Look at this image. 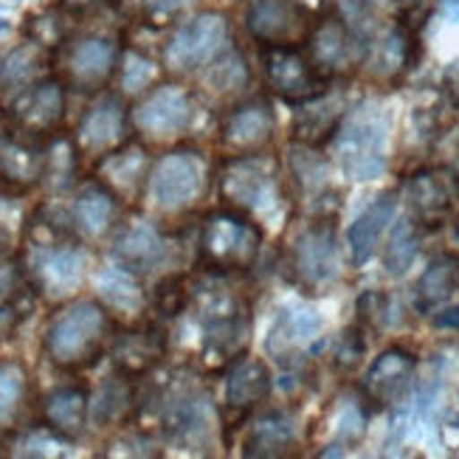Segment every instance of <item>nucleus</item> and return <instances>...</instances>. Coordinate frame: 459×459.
<instances>
[{"instance_id": "24", "label": "nucleus", "mask_w": 459, "mask_h": 459, "mask_svg": "<svg viewBox=\"0 0 459 459\" xmlns=\"http://www.w3.org/2000/svg\"><path fill=\"white\" fill-rule=\"evenodd\" d=\"M113 256L118 259V265H125L133 273H150L152 268L167 263L169 243L152 223L135 221L118 234Z\"/></svg>"}, {"instance_id": "11", "label": "nucleus", "mask_w": 459, "mask_h": 459, "mask_svg": "<svg viewBox=\"0 0 459 459\" xmlns=\"http://www.w3.org/2000/svg\"><path fill=\"white\" fill-rule=\"evenodd\" d=\"M313 26L302 0H251L246 9V29L263 48H302Z\"/></svg>"}, {"instance_id": "19", "label": "nucleus", "mask_w": 459, "mask_h": 459, "mask_svg": "<svg viewBox=\"0 0 459 459\" xmlns=\"http://www.w3.org/2000/svg\"><path fill=\"white\" fill-rule=\"evenodd\" d=\"M318 333H322V316L313 307L305 305H285L279 307L273 325L265 338V352L273 361L282 367L296 364L302 352L316 342Z\"/></svg>"}, {"instance_id": "23", "label": "nucleus", "mask_w": 459, "mask_h": 459, "mask_svg": "<svg viewBox=\"0 0 459 459\" xmlns=\"http://www.w3.org/2000/svg\"><path fill=\"white\" fill-rule=\"evenodd\" d=\"M46 152H39L23 133H0V186L23 192L43 181Z\"/></svg>"}, {"instance_id": "17", "label": "nucleus", "mask_w": 459, "mask_h": 459, "mask_svg": "<svg viewBox=\"0 0 459 459\" xmlns=\"http://www.w3.org/2000/svg\"><path fill=\"white\" fill-rule=\"evenodd\" d=\"M417 355L406 347H389L375 358L361 381L364 401L372 406H397L414 386Z\"/></svg>"}, {"instance_id": "29", "label": "nucleus", "mask_w": 459, "mask_h": 459, "mask_svg": "<svg viewBox=\"0 0 459 459\" xmlns=\"http://www.w3.org/2000/svg\"><path fill=\"white\" fill-rule=\"evenodd\" d=\"M167 355V338L155 327L125 330L113 338L110 358L125 375H144Z\"/></svg>"}, {"instance_id": "21", "label": "nucleus", "mask_w": 459, "mask_h": 459, "mask_svg": "<svg viewBox=\"0 0 459 459\" xmlns=\"http://www.w3.org/2000/svg\"><path fill=\"white\" fill-rule=\"evenodd\" d=\"M118 48L113 39L105 37H85L68 46L63 56V74L79 91H99L108 85L116 68Z\"/></svg>"}, {"instance_id": "31", "label": "nucleus", "mask_w": 459, "mask_h": 459, "mask_svg": "<svg viewBox=\"0 0 459 459\" xmlns=\"http://www.w3.org/2000/svg\"><path fill=\"white\" fill-rule=\"evenodd\" d=\"M118 214V197L102 186V184H88L85 189H79L74 209H71V221L76 234H82L88 239H96L110 231Z\"/></svg>"}, {"instance_id": "13", "label": "nucleus", "mask_w": 459, "mask_h": 459, "mask_svg": "<svg viewBox=\"0 0 459 459\" xmlns=\"http://www.w3.org/2000/svg\"><path fill=\"white\" fill-rule=\"evenodd\" d=\"M263 74L265 85L288 105H305L330 91V79L299 48H263Z\"/></svg>"}, {"instance_id": "41", "label": "nucleus", "mask_w": 459, "mask_h": 459, "mask_svg": "<svg viewBox=\"0 0 459 459\" xmlns=\"http://www.w3.org/2000/svg\"><path fill=\"white\" fill-rule=\"evenodd\" d=\"M189 305H192L189 276L169 273V276L161 279V282H158V288L152 293V307L158 310V316L175 318V316H181Z\"/></svg>"}, {"instance_id": "12", "label": "nucleus", "mask_w": 459, "mask_h": 459, "mask_svg": "<svg viewBox=\"0 0 459 459\" xmlns=\"http://www.w3.org/2000/svg\"><path fill=\"white\" fill-rule=\"evenodd\" d=\"M310 48V63L318 68V74H325L327 79L347 76L358 65L367 63V43L342 14H327L325 20H318L310 31L307 39Z\"/></svg>"}, {"instance_id": "28", "label": "nucleus", "mask_w": 459, "mask_h": 459, "mask_svg": "<svg viewBox=\"0 0 459 459\" xmlns=\"http://www.w3.org/2000/svg\"><path fill=\"white\" fill-rule=\"evenodd\" d=\"M296 108H299L296 122H293L296 142L313 144V147L327 144L335 135L338 125H342L344 113H347L344 96L330 93V91H325L322 96H316V99H310V102L296 105Z\"/></svg>"}, {"instance_id": "40", "label": "nucleus", "mask_w": 459, "mask_h": 459, "mask_svg": "<svg viewBox=\"0 0 459 459\" xmlns=\"http://www.w3.org/2000/svg\"><path fill=\"white\" fill-rule=\"evenodd\" d=\"M209 68L212 71L206 74V88H212V93L217 96H234L239 91H246L251 82L246 56L237 51H226L223 56H217Z\"/></svg>"}, {"instance_id": "53", "label": "nucleus", "mask_w": 459, "mask_h": 459, "mask_svg": "<svg viewBox=\"0 0 459 459\" xmlns=\"http://www.w3.org/2000/svg\"><path fill=\"white\" fill-rule=\"evenodd\" d=\"M434 327H440V330H456L459 333V305L454 307H446L434 316Z\"/></svg>"}, {"instance_id": "8", "label": "nucleus", "mask_w": 459, "mask_h": 459, "mask_svg": "<svg viewBox=\"0 0 459 459\" xmlns=\"http://www.w3.org/2000/svg\"><path fill=\"white\" fill-rule=\"evenodd\" d=\"M293 279L310 293L330 290L342 279V251H338L335 214H322L299 234L290 254Z\"/></svg>"}, {"instance_id": "46", "label": "nucleus", "mask_w": 459, "mask_h": 459, "mask_svg": "<svg viewBox=\"0 0 459 459\" xmlns=\"http://www.w3.org/2000/svg\"><path fill=\"white\" fill-rule=\"evenodd\" d=\"M367 352V338H364V330L361 327H350L338 335V342L333 347V364L335 369L342 372H352L358 364H361V358Z\"/></svg>"}, {"instance_id": "56", "label": "nucleus", "mask_w": 459, "mask_h": 459, "mask_svg": "<svg viewBox=\"0 0 459 459\" xmlns=\"http://www.w3.org/2000/svg\"><path fill=\"white\" fill-rule=\"evenodd\" d=\"M17 4H20V0H0V9H12Z\"/></svg>"}, {"instance_id": "50", "label": "nucleus", "mask_w": 459, "mask_h": 459, "mask_svg": "<svg viewBox=\"0 0 459 459\" xmlns=\"http://www.w3.org/2000/svg\"><path fill=\"white\" fill-rule=\"evenodd\" d=\"M437 6H440V0H397V14H401V23L406 29L417 31Z\"/></svg>"}, {"instance_id": "25", "label": "nucleus", "mask_w": 459, "mask_h": 459, "mask_svg": "<svg viewBox=\"0 0 459 459\" xmlns=\"http://www.w3.org/2000/svg\"><path fill=\"white\" fill-rule=\"evenodd\" d=\"M271 394V372L263 358L237 355L226 375V403L234 414H248Z\"/></svg>"}, {"instance_id": "39", "label": "nucleus", "mask_w": 459, "mask_h": 459, "mask_svg": "<svg viewBox=\"0 0 459 459\" xmlns=\"http://www.w3.org/2000/svg\"><path fill=\"white\" fill-rule=\"evenodd\" d=\"M43 65V51H39V43H29L20 46L17 51H12L4 65H0V88L4 91H26L29 85H34V76Z\"/></svg>"}, {"instance_id": "18", "label": "nucleus", "mask_w": 459, "mask_h": 459, "mask_svg": "<svg viewBox=\"0 0 459 459\" xmlns=\"http://www.w3.org/2000/svg\"><path fill=\"white\" fill-rule=\"evenodd\" d=\"M276 133V116L265 99H251L246 105H237L221 127V147L226 155H251L263 152Z\"/></svg>"}, {"instance_id": "55", "label": "nucleus", "mask_w": 459, "mask_h": 459, "mask_svg": "<svg viewBox=\"0 0 459 459\" xmlns=\"http://www.w3.org/2000/svg\"><path fill=\"white\" fill-rule=\"evenodd\" d=\"M440 6L451 23H459V0H440Z\"/></svg>"}, {"instance_id": "10", "label": "nucleus", "mask_w": 459, "mask_h": 459, "mask_svg": "<svg viewBox=\"0 0 459 459\" xmlns=\"http://www.w3.org/2000/svg\"><path fill=\"white\" fill-rule=\"evenodd\" d=\"M231 26L226 14L221 12H204L178 29L164 51V59L172 71H197L209 68L217 56L229 51Z\"/></svg>"}, {"instance_id": "14", "label": "nucleus", "mask_w": 459, "mask_h": 459, "mask_svg": "<svg viewBox=\"0 0 459 459\" xmlns=\"http://www.w3.org/2000/svg\"><path fill=\"white\" fill-rule=\"evenodd\" d=\"M403 192L411 217L426 229L448 223L459 209V175L448 167H423L411 172Z\"/></svg>"}, {"instance_id": "38", "label": "nucleus", "mask_w": 459, "mask_h": 459, "mask_svg": "<svg viewBox=\"0 0 459 459\" xmlns=\"http://www.w3.org/2000/svg\"><path fill=\"white\" fill-rule=\"evenodd\" d=\"M358 318L372 330H394L403 325V305L389 290H367L358 299Z\"/></svg>"}, {"instance_id": "20", "label": "nucleus", "mask_w": 459, "mask_h": 459, "mask_svg": "<svg viewBox=\"0 0 459 459\" xmlns=\"http://www.w3.org/2000/svg\"><path fill=\"white\" fill-rule=\"evenodd\" d=\"M76 150L88 158H105L127 142V110L122 99L105 96L85 113L76 127Z\"/></svg>"}, {"instance_id": "26", "label": "nucleus", "mask_w": 459, "mask_h": 459, "mask_svg": "<svg viewBox=\"0 0 459 459\" xmlns=\"http://www.w3.org/2000/svg\"><path fill=\"white\" fill-rule=\"evenodd\" d=\"M394 212H397V195L384 192V195H377L375 201L352 221V226L347 231V246H350V256H352L355 268L367 265L372 259L384 231L394 221Z\"/></svg>"}, {"instance_id": "48", "label": "nucleus", "mask_w": 459, "mask_h": 459, "mask_svg": "<svg viewBox=\"0 0 459 459\" xmlns=\"http://www.w3.org/2000/svg\"><path fill=\"white\" fill-rule=\"evenodd\" d=\"M20 293V265L0 251V310H9Z\"/></svg>"}, {"instance_id": "3", "label": "nucleus", "mask_w": 459, "mask_h": 459, "mask_svg": "<svg viewBox=\"0 0 459 459\" xmlns=\"http://www.w3.org/2000/svg\"><path fill=\"white\" fill-rule=\"evenodd\" d=\"M192 305L204 325L201 358L214 369H226L237 355H243L251 335V310L246 299L223 282H212L192 288Z\"/></svg>"}, {"instance_id": "7", "label": "nucleus", "mask_w": 459, "mask_h": 459, "mask_svg": "<svg viewBox=\"0 0 459 459\" xmlns=\"http://www.w3.org/2000/svg\"><path fill=\"white\" fill-rule=\"evenodd\" d=\"M26 265L34 288L51 302H63L82 285L88 254L71 237L34 239L26 251Z\"/></svg>"}, {"instance_id": "30", "label": "nucleus", "mask_w": 459, "mask_h": 459, "mask_svg": "<svg viewBox=\"0 0 459 459\" xmlns=\"http://www.w3.org/2000/svg\"><path fill=\"white\" fill-rule=\"evenodd\" d=\"M367 65H369V74L372 79H381V82H394V79H401L417 56V39H414V31L406 29L403 23H397L394 29H389L381 39H377V46L372 51H367Z\"/></svg>"}, {"instance_id": "44", "label": "nucleus", "mask_w": 459, "mask_h": 459, "mask_svg": "<svg viewBox=\"0 0 459 459\" xmlns=\"http://www.w3.org/2000/svg\"><path fill=\"white\" fill-rule=\"evenodd\" d=\"M364 431H367V417H364L361 406L355 401H344L335 414V423H333L335 443H333V451H327V454H344V448L361 440Z\"/></svg>"}, {"instance_id": "54", "label": "nucleus", "mask_w": 459, "mask_h": 459, "mask_svg": "<svg viewBox=\"0 0 459 459\" xmlns=\"http://www.w3.org/2000/svg\"><path fill=\"white\" fill-rule=\"evenodd\" d=\"M99 4H105V0H59V6H63V12H71V14L91 12V9H96Z\"/></svg>"}, {"instance_id": "1", "label": "nucleus", "mask_w": 459, "mask_h": 459, "mask_svg": "<svg viewBox=\"0 0 459 459\" xmlns=\"http://www.w3.org/2000/svg\"><path fill=\"white\" fill-rule=\"evenodd\" d=\"M217 192L226 209L246 214L254 223L279 226L288 214L285 172L265 152L226 155L217 167Z\"/></svg>"}, {"instance_id": "43", "label": "nucleus", "mask_w": 459, "mask_h": 459, "mask_svg": "<svg viewBox=\"0 0 459 459\" xmlns=\"http://www.w3.org/2000/svg\"><path fill=\"white\" fill-rule=\"evenodd\" d=\"M29 375L23 364L17 361H0V420H9L20 409L26 397Z\"/></svg>"}, {"instance_id": "22", "label": "nucleus", "mask_w": 459, "mask_h": 459, "mask_svg": "<svg viewBox=\"0 0 459 459\" xmlns=\"http://www.w3.org/2000/svg\"><path fill=\"white\" fill-rule=\"evenodd\" d=\"M150 152L142 144H122L118 150L99 158L96 167V181L108 186L118 201H135L138 195L147 192V178H150Z\"/></svg>"}, {"instance_id": "52", "label": "nucleus", "mask_w": 459, "mask_h": 459, "mask_svg": "<svg viewBox=\"0 0 459 459\" xmlns=\"http://www.w3.org/2000/svg\"><path fill=\"white\" fill-rule=\"evenodd\" d=\"M443 96L451 110H459V59L443 71Z\"/></svg>"}, {"instance_id": "15", "label": "nucleus", "mask_w": 459, "mask_h": 459, "mask_svg": "<svg viewBox=\"0 0 459 459\" xmlns=\"http://www.w3.org/2000/svg\"><path fill=\"white\" fill-rule=\"evenodd\" d=\"M195 122V102L181 85H158L152 88L133 110V125L138 133L150 138H178Z\"/></svg>"}, {"instance_id": "35", "label": "nucleus", "mask_w": 459, "mask_h": 459, "mask_svg": "<svg viewBox=\"0 0 459 459\" xmlns=\"http://www.w3.org/2000/svg\"><path fill=\"white\" fill-rule=\"evenodd\" d=\"M288 175L305 197L313 204L327 201L330 192V164L313 144L296 142L288 152Z\"/></svg>"}, {"instance_id": "37", "label": "nucleus", "mask_w": 459, "mask_h": 459, "mask_svg": "<svg viewBox=\"0 0 459 459\" xmlns=\"http://www.w3.org/2000/svg\"><path fill=\"white\" fill-rule=\"evenodd\" d=\"M135 403L133 389L127 384V377H108V381L99 386L93 403H91V420L96 426H113L118 420H125Z\"/></svg>"}, {"instance_id": "36", "label": "nucleus", "mask_w": 459, "mask_h": 459, "mask_svg": "<svg viewBox=\"0 0 459 459\" xmlns=\"http://www.w3.org/2000/svg\"><path fill=\"white\" fill-rule=\"evenodd\" d=\"M420 229L423 226L414 217H403V221L394 223L384 248V268L389 276H403L414 265L417 254H420Z\"/></svg>"}, {"instance_id": "6", "label": "nucleus", "mask_w": 459, "mask_h": 459, "mask_svg": "<svg viewBox=\"0 0 459 459\" xmlns=\"http://www.w3.org/2000/svg\"><path fill=\"white\" fill-rule=\"evenodd\" d=\"M209 161L197 150H172L161 155L147 178V201L152 209L175 214L195 206L209 189Z\"/></svg>"}, {"instance_id": "4", "label": "nucleus", "mask_w": 459, "mask_h": 459, "mask_svg": "<svg viewBox=\"0 0 459 459\" xmlns=\"http://www.w3.org/2000/svg\"><path fill=\"white\" fill-rule=\"evenodd\" d=\"M110 335V313L99 302H74L51 318L46 330V352L65 369L91 367Z\"/></svg>"}, {"instance_id": "33", "label": "nucleus", "mask_w": 459, "mask_h": 459, "mask_svg": "<svg viewBox=\"0 0 459 459\" xmlns=\"http://www.w3.org/2000/svg\"><path fill=\"white\" fill-rule=\"evenodd\" d=\"M459 290V254H443L429 263L414 285V307L434 313Z\"/></svg>"}, {"instance_id": "47", "label": "nucleus", "mask_w": 459, "mask_h": 459, "mask_svg": "<svg viewBox=\"0 0 459 459\" xmlns=\"http://www.w3.org/2000/svg\"><path fill=\"white\" fill-rule=\"evenodd\" d=\"M63 437L54 434L51 429H39V431H31L26 434L23 440L17 443V454H23V456H59V454H65L63 451Z\"/></svg>"}, {"instance_id": "34", "label": "nucleus", "mask_w": 459, "mask_h": 459, "mask_svg": "<svg viewBox=\"0 0 459 459\" xmlns=\"http://www.w3.org/2000/svg\"><path fill=\"white\" fill-rule=\"evenodd\" d=\"M96 288H99V296H102V302L108 310L118 313V316H127V318H135L142 316L147 299H144V290L138 285V273L127 271L125 265H105L96 276Z\"/></svg>"}, {"instance_id": "27", "label": "nucleus", "mask_w": 459, "mask_h": 459, "mask_svg": "<svg viewBox=\"0 0 459 459\" xmlns=\"http://www.w3.org/2000/svg\"><path fill=\"white\" fill-rule=\"evenodd\" d=\"M299 446V417L293 409H271L248 431L246 456H290Z\"/></svg>"}, {"instance_id": "51", "label": "nucleus", "mask_w": 459, "mask_h": 459, "mask_svg": "<svg viewBox=\"0 0 459 459\" xmlns=\"http://www.w3.org/2000/svg\"><path fill=\"white\" fill-rule=\"evenodd\" d=\"M437 431H440V443L448 451H459V411L456 409H448L440 417V423H437Z\"/></svg>"}, {"instance_id": "16", "label": "nucleus", "mask_w": 459, "mask_h": 459, "mask_svg": "<svg viewBox=\"0 0 459 459\" xmlns=\"http://www.w3.org/2000/svg\"><path fill=\"white\" fill-rule=\"evenodd\" d=\"M12 127L29 138L51 135L65 116V88L56 79H39V82L20 91L12 102Z\"/></svg>"}, {"instance_id": "49", "label": "nucleus", "mask_w": 459, "mask_h": 459, "mask_svg": "<svg viewBox=\"0 0 459 459\" xmlns=\"http://www.w3.org/2000/svg\"><path fill=\"white\" fill-rule=\"evenodd\" d=\"M192 0H135V9L142 12L150 23H167L175 14H181Z\"/></svg>"}, {"instance_id": "42", "label": "nucleus", "mask_w": 459, "mask_h": 459, "mask_svg": "<svg viewBox=\"0 0 459 459\" xmlns=\"http://www.w3.org/2000/svg\"><path fill=\"white\" fill-rule=\"evenodd\" d=\"M76 142H68V138H59L54 142V147L46 152V172L43 181H48L54 189H68L74 184V172H76Z\"/></svg>"}, {"instance_id": "9", "label": "nucleus", "mask_w": 459, "mask_h": 459, "mask_svg": "<svg viewBox=\"0 0 459 459\" xmlns=\"http://www.w3.org/2000/svg\"><path fill=\"white\" fill-rule=\"evenodd\" d=\"M214 406L209 392L195 377H178L164 394V429L169 440L181 448L197 451L212 443L214 434Z\"/></svg>"}, {"instance_id": "5", "label": "nucleus", "mask_w": 459, "mask_h": 459, "mask_svg": "<svg viewBox=\"0 0 459 459\" xmlns=\"http://www.w3.org/2000/svg\"><path fill=\"white\" fill-rule=\"evenodd\" d=\"M263 254V229L231 209L209 212L201 229V259L217 273L248 271Z\"/></svg>"}, {"instance_id": "32", "label": "nucleus", "mask_w": 459, "mask_h": 459, "mask_svg": "<svg viewBox=\"0 0 459 459\" xmlns=\"http://www.w3.org/2000/svg\"><path fill=\"white\" fill-rule=\"evenodd\" d=\"M91 411L88 392L79 386L54 389L43 401V420L46 429L59 434L63 440H76L85 431V420Z\"/></svg>"}, {"instance_id": "2", "label": "nucleus", "mask_w": 459, "mask_h": 459, "mask_svg": "<svg viewBox=\"0 0 459 459\" xmlns=\"http://www.w3.org/2000/svg\"><path fill=\"white\" fill-rule=\"evenodd\" d=\"M389 113L377 102L350 108L330 138L333 155L350 181H375L389 169Z\"/></svg>"}, {"instance_id": "57", "label": "nucleus", "mask_w": 459, "mask_h": 459, "mask_svg": "<svg viewBox=\"0 0 459 459\" xmlns=\"http://www.w3.org/2000/svg\"><path fill=\"white\" fill-rule=\"evenodd\" d=\"M6 209V197H4V192H0V212Z\"/></svg>"}, {"instance_id": "45", "label": "nucleus", "mask_w": 459, "mask_h": 459, "mask_svg": "<svg viewBox=\"0 0 459 459\" xmlns=\"http://www.w3.org/2000/svg\"><path fill=\"white\" fill-rule=\"evenodd\" d=\"M158 76V68L150 56L138 54V51H127L122 56V85L127 93H142L147 91Z\"/></svg>"}]
</instances>
